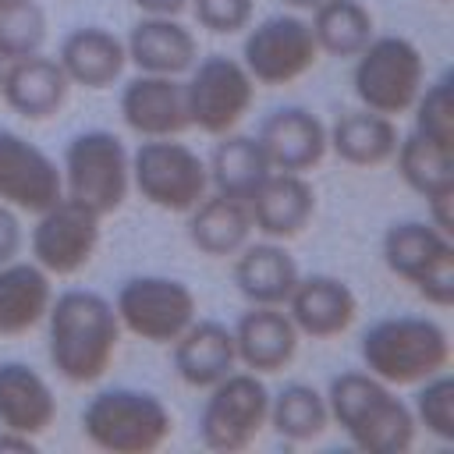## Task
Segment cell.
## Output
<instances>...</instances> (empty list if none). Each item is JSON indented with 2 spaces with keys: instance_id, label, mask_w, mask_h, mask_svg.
<instances>
[{
  "instance_id": "e0dca14e",
  "label": "cell",
  "mask_w": 454,
  "mask_h": 454,
  "mask_svg": "<svg viewBox=\"0 0 454 454\" xmlns=\"http://www.w3.org/2000/svg\"><path fill=\"white\" fill-rule=\"evenodd\" d=\"M259 145L273 170L309 174L330 153L326 124L305 106H280L259 124Z\"/></svg>"
},
{
  "instance_id": "4316f807",
  "label": "cell",
  "mask_w": 454,
  "mask_h": 454,
  "mask_svg": "<svg viewBox=\"0 0 454 454\" xmlns=\"http://www.w3.org/2000/svg\"><path fill=\"white\" fill-rule=\"evenodd\" d=\"M397 124L394 117H383L376 110H351L340 114L333 121V128H326V145L330 153L348 163V167H383L394 160L397 149Z\"/></svg>"
},
{
  "instance_id": "e575fe53",
  "label": "cell",
  "mask_w": 454,
  "mask_h": 454,
  "mask_svg": "<svg viewBox=\"0 0 454 454\" xmlns=\"http://www.w3.org/2000/svg\"><path fill=\"white\" fill-rule=\"evenodd\" d=\"M411 415H415V426H422L436 440L443 443L454 440V376L447 369L419 383Z\"/></svg>"
},
{
  "instance_id": "d590c367",
  "label": "cell",
  "mask_w": 454,
  "mask_h": 454,
  "mask_svg": "<svg viewBox=\"0 0 454 454\" xmlns=\"http://www.w3.org/2000/svg\"><path fill=\"white\" fill-rule=\"evenodd\" d=\"M199 28L213 35H238L252 25L255 0H188Z\"/></svg>"
},
{
  "instance_id": "2e32d148",
  "label": "cell",
  "mask_w": 454,
  "mask_h": 454,
  "mask_svg": "<svg viewBox=\"0 0 454 454\" xmlns=\"http://www.w3.org/2000/svg\"><path fill=\"white\" fill-rule=\"evenodd\" d=\"M284 309H287V316H291V323L298 326L301 337L333 340L355 323L358 298L340 277L309 273V277H298V284H294L291 298L284 301Z\"/></svg>"
},
{
  "instance_id": "7c38bea8",
  "label": "cell",
  "mask_w": 454,
  "mask_h": 454,
  "mask_svg": "<svg viewBox=\"0 0 454 454\" xmlns=\"http://www.w3.org/2000/svg\"><path fill=\"white\" fill-rule=\"evenodd\" d=\"M319 43L301 14H273L248 28L241 64L255 85H291L319 60Z\"/></svg>"
},
{
  "instance_id": "cb8c5ba5",
  "label": "cell",
  "mask_w": 454,
  "mask_h": 454,
  "mask_svg": "<svg viewBox=\"0 0 454 454\" xmlns=\"http://www.w3.org/2000/svg\"><path fill=\"white\" fill-rule=\"evenodd\" d=\"M234 365H238L234 333L216 319L195 316L184 326V333L174 340V369L195 390H209L227 372H234Z\"/></svg>"
},
{
  "instance_id": "f546056e",
  "label": "cell",
  "mask_w": 454,
  "mask_h": 454,
  "mask_svg": "<svg viewBox=\"0 0 454 454\" xmlns=\"http://www.w3.org/2000/svg\"><path fill=\"white\" fill-rule=\"evenodd\" d=\"M394 160H397L401 181L426 202L440 195H454V153L450 149H440L419 131H408L397 138Z\"/></svg>"
},
{
  "instance_id": "f35d334b",
  "label": "cell",
  "mask_w": 454,
  "mask_h": 454,
  "mask_svg": "<svg viewBox=\"0 0 454 454\" xmlns=\"http://www.w3.org/2000/svg\"><path fill=\"white\" fill-rule=\"evenodd\" d=\"M4 450H25V454H32L35 450V440L32 436H21V433H11V429H0V454Z\"/></svg>"
},
{
  "instance_id": "484cf974",
  "label": "cell",
  "mask_w": 454,
  "mask_h": 454,
  "mask_svg": "<svg viewBox=\"0 0 454 454\" xmlns=\"http://www.w3.org/2000/svg\"><path fill=\"white\" fill-rule=\"evenodd\" d=\"M53 301L50 273L35 262H0V337H21L46 319Z\"/></svg>"
},
{
  "instance_id": "277c9868",
  "label": "cell",
  "mask_w": 454,
  "mask_h": 454,
  "mask_svg": "<svg viewBox=\"0 0 454 454\" xmlns=\"http://www.w3.org/2000/svg\"><path fill=\"white\" fill-rule=\"evenodd\" d=\"M82 433L106 454H153L170 440L174 415L153 390L114 387L89 397L82 408Z\"/></svg>"
},
{
  "instance_id": "3957f363",
  "label": "cell",
  "mask_w": 454,
  "mask_h": 454,
  "mask_svg": "<svg viewBox=\"0 0 454 454\" xmlns=\"http://www.w3.org/2000/svg\"><path fill=\"white\" fill-rule=\"evenodd\" d=\"M365 372L390 387H419L450 369V333L433 316H387L362 333Z\"/></svg>"
},
{
  "instance_id": "8d00e7d4",
  "label": "cell",
  "mask_w": 454,
  "mask_h": 454,
  "mask_svg": "<svg viewBox=\"0 0 454 454\" xmlns=\"http://www.w3.org/2000/svg\"><path fill=\"white\" fill-rule=\"evenodd\" d=\"M21 252V220L18 209H11L7 202H0V262L18 259Z\"/></svg>"
},
{
  "instance_id": "ab89813d",
  "label": "cell",
  "mask_w": 454,
  "mask_h": 454,
  "mask_svg": "<svg viewBox=\"0 0 454 454\" xmlns=\"http://www.w3.org/2000/svg\"><path fill=\"white\" fill-rule=\"evenodd\" d=\"M284 7H291V11H312V7H319L323 0H280Z\"/></svg>"
},
{
  "instance_id": "9a60e30c",
  "label": "cell",
  "mask_w": 454,
  "mask_h": 454,
  "mask_svg": "<svg viewBox=\"0 0 454 454\" xmlns=\"http://www.w3.org/2000/svg\"><path fill=\"white\" fill-rule=\"evenodd\" d=\"M121 121L138 138H177L192 128L184 82L177 74H145L138 71L121 92Z\"/></svg>"
},
{
  "instance_id": "6da1fadb",
  "label": "cell",
  "mask_w": 454,
  "mask_h": 454,
  "mask_svg": "<svg viewBox=\"0 0 454 454\" xmlns=\"http://www.w3.org/2000/svg\"><path fill=\"white\" fill-rule=\"evenodd\" d=\"M46 355L57 376L67 383H96L117 358L121 319L114 301L96 291L71 287L46 309Z\"/></svg>"
},
{
  "instance_id": "4fadbf2b",
  "label": "cell",
  "mask_w": 454,
  "mask_h": 454,
  "mask_svg": "<svg viewBox=\"0 0 454 454\" xmlns=\"http://www.w3.org/2000/svg\"><path fill=\"white\" fill-rule=\"evenodd\" d=\"M99 223L103 216L92 213L85 202L60 195L53 206L35 213L32 227V262L43 266L50 277H74L82 273L96 248H99Z\"/></svg>"
},
{
  "instance_id": "7a4b0ae2",
  "label": "cell",
  "mask_w": 454,
  "mask_h": 454,
  "mask_svg": "<svg viewBox=\"0 0 454 454\" xmlns=\"http://www.w3.org/2000/svg\"><path fill=\"white\" fill-rule=\"evenodd\" d=\"M330 422L365 454H404L415 447V415L394 394L390 383L376 380L365 369L337 372L326 387Z\"/></svg>"
},
{
  "instance_id": "7402d4cb",
  "label": "cell",
  "mask_w": 454,
  "mask_h": 454,
  "mask_svg": "<svg viewBox=\"0 0 454 454\" xmlns=\"http://www.w3.org/2000/svg\"><path fill=\"white\" fill-rule=\"evenodd\" d=\"M128 60L145 74H184L199 60V43L188 25L170 14H145L124 39Z\"/></svg>"
},
{
  "instance_id": "4dcf8cb0",
  "label": "cell",
  "mask_w": 454,
  "mask_h": 454,
  "mask_svg": "<svg viewBox=\"0 0 454 454\" xmlns=\"http://www.w3.org/2000/svg\"><path fill=\"white\" fill-rule=\"evenodd\" d=\"M309 25L319 43V53L330 57H358L376 35V21L362 0H323L319 7H312Z\"/></svg>"
},
{
  "instance_id": "d4e9b609",
  "label": "cell",
  "mask_w": 454,
  "mask_h": 454,
  "mask_svg": "<svg viewBox=\"0 0 454 454\" xmlns=\"http://www.w3.org/2000/svg\"><path fill=\"white\" fill-rule=\"evenodd\" d=\"M234 262V284L245 294L248 305H284L301 277L294 255L284 248V241H255L241 245Z\"/></svg>"
},
{
  "instance_id": "30bf717a",
  "label": "cell",
  "mask_w": 454,
  "mask_h": 454,
  "mask_svg": "<svg viewBox=\"0 0 454 454\" xmlns=\"http://www.w3.org/2000/svg\"><path fill=\"white\" fill-rule=\"evenodd\" d=\"M114 312L121 319V330L135 333L145 344H174L184 326L199 316L195 291L163 273H142L128 277L117 291Z\"/></svg>"
},
{
  "instance_id": "60d3db41",
  "label": "cell",
  "mask_w": 454,
  "mask_h": 454,
  "mask_svg": "<svg viewBox=\"0 0 454 454\" xmlns=\"http://www.w3.org/2000/svg\"><path fill=\"white\" fill-rule=\"evenodd\" d=\"M0 78H4V60H0Z\"/></svg>"
},
{
  "instance_id": "ba28073f",
  "label": "cell",
  "mask_w": 454,
  "mask_h": 454,
  "mask_svg": "<svg viewBox=\"0 0 454 454\" xmlns=\"http://www.w3.org/2000/svg\"><path fill=\"white\" fill-rule=\"evenodd\" d=\"M131 188L156 209L188 213L209 195L206 160L177 138H145L131 153Z\"/></svg>"
},
{
  "instance_id": "1f68e13d",
  "label": "cell",
  "mask_w": 454,
  "mask_h": 454,
  "mask_svg": "<svg viewBox=\"0 0 454 454\" xmlns=\"http://www.w3.org/2000/svg\"><path fill=\"white\" fill-rule=\"evenodd\" d=\"M270 426L291 443L319 440L330 426L326 394H319L312 383H287L277 397H270Z\"/></svg>"
},
{
  "instance_id": "d6a6232c",
  "label": "cell",
  "mask_w": 454,
  "mask_h": 454,
  "mask_svg": "<svg viewBox=\"0 0 454 454\" xmlns=\"http://www.w3.org/2000/svg\"><path fill=\"white\" fill-rule=\"evenodd\" d=\"M46 11L39 0H0V60L39 53L46 43Z\"/></svg>"
},
{
  "instance_id": "ffe728a7",
  "label": "cell",
  "mask_w": 454,
  "mask_h": 454,
  "mask_svg": "<svg viewBox=\"0 0 454 454\" xmlns=\"http://www.w3.org/2000/svg\"><path fill=\"white\" fill-rule=\"evenodd\" d=\"M234 351L238 362L248 372H280L291 365V358L298 355V326L291 323L284 305H252L248 312H241V319L234 323Z\"/></svg>"
},
{
  "instance_id": "44dd1931",
  "label": "cell",
  "mask_w": 454,
  "mask_h": 454,
  "mask_svg": "<svg viewBox=\"0 0 454 454\" xmlns=\"http://www.w3.org/2000/svg\"><path fill=\"white\" fill-rule=\"evenodd\" d=\"M57 422V394L28 362H0V429L39 440Z\"/></svg>"
},
{
  "instance_id": "d6986e66",
  "label": "cell",
  "mask_w": 454,
  "mask_h": 454,
  "mask_svg": "<svg viewBox=\"0 0 454 454\" xmlns=\"http://www.w3.org/2000/svg\"><path fill=\"white\" fill-rule=\"evenodd\" d=\"M248 213L252 231H259L270 241H291L316 216V188L305 181V174L270 170V177L248 199Z\"/></svg>"
},
{
  "instance_id": "b9f144b4",
  "label": "cell",
  "mask_w": 454,
  "mask_h": 454,
  "mask_svg": "<svg viewBox=\"0 0 454 454\" xmlns=\"http://www.w3.org/2000/svg\"><path fill=\"white\" fill-rule=\"evenodd\" d=\"M436 4H450V0H436Z\"/></svg>"
},
{
  "instance_id": "ac0fdd59",
  "label": "cell",
  "mask_w": 454,
  "mask_h": 454,
  "mask_svg": "<svg viewBox=\"0 0 454 454\" xmlns=\"http://www.w3.org/2000/svg\"><path fill=\"white\" fill-rule=\"evenodd\" d=\"M71 82L60 67L57 57L28 53L18 60L4 64V78H0V99L25 121H46L53 117L64 103H67Z\"/></svg>"
},
{
  "instance_id": "74e56055",
  "label": "cell",
  "mask_w": 454,
  "mask_h": 454,
  "mask_svg": "<svg viewBox=\"0 0 454 454\" xmlns=\"http://www.w3.org/2000/svg\"><path fill=\"white\" fill-rule=\"evenodd\" d=\"M142 14H170V18H177L184 7H188V0H131Z\"/></svg>"
},
{
  "instance_id": "83f0119b",
  "label": "cell",
  "mask_w": 454,
  "mask_h": 454,
  "mask_svg": "<svg viewBox=\"0 0 454 454\" xmlns=\"http://www.w3.org/2000/svg\"><path fill=\"white\" fill-rule=\"evenodd\" d=\"M252 238V213L245 199L234 195H206L195 209H188V241L213 259L234 255Z\"/></svg>"
},
{
  "instance_id": "8992f818",
  "label": "cell",
  "mask_w": 454,
  "mask_h": 454,
  "mask_svg": "<svg viewBox=\"0 0 454 454\" xmlns=\"http://www.w3.org/2000/svg\"><path fill=\"white\" fill-rule=\"evenodd\" d=\"M60 177L64 195L85 202L99 216H110L131 192V153L114 131H78L64 149Z\"/></svg>"
},
{
  "instance_id": "5bb4252c",
  "label": "cell",
  "mask_w": 454,
  "mask_h": 454,
  "mask_svg": "<svg viewBox=\"0 0 454 454\" xmlns=\"http://www.w3.org/2000/svg\"><path fill=\"white\" fill-rule=\"evenodd\" d=\"M64 195V177L53 156H46L25 135L0 128V202L21 213H43Z\"/></svg>"
},
{
  "instance_id": "f1b7e54d",
  "label": "cell",
  "mask_w": 454,
  "mask_h": 454,
  "mask_svg": "<svg viewBox=\"0 0 454 454\" xmlns=\"http://www.w3.org/2000/svg\"><path fill=\"white\" fill-rule=\"evenodd\" d=\"M220 142L213 145L209 160H206V170H209V188L220 192V195H234V199H252L255 188L270 177V160L259 145L255 135H238V131H227V135H216Z\"/></svg>"
},
{
  "instance_id": "52a82bcc",
  "label": "cell",
  "mask_w": 454,
  "mask_h": 454,
  "mask_svg": "<svg viewBox=\"0 0 454 454\" xmlns=\"http://www.w3.org/2000/svg\"><path fill=\"white\" fill-rule=\"evenodd\" d=\"M383 262L429 305H454V234L440 231L433 220L390 223L383 234Z\"/></svg>"
},
{
  "instance_id": "8fae6325",
  "label": "cell",
  "mask_w": 454,
  "mask_h": 454,
  "mask_svg": "<svg viewBox=\"0 0 454 454\" xmlns=\"http://www.w3.org/2000/svg\"><path fill=\"white\" fill-rule=\"evenodd\" d=\"M184 103L192 128L216 138L234 131L248 117L255 103V82L241 60L209 53L192 64V74L184 82Z\"/></svg>"
},
{
  "instance_id": "9c48e42d",
  "label": "cell",
  "mask_w": 454,
  "mask_h": 454,
  "mask_svg": "<svg viewBox=\"0 0 454 454\" xmlns=\"http://www.w3.org/2000/svg\"><path fill=\"white\" fill-rule=\"evenodd\" d=\"M270 426V390L259 372H227L209 387L199 415V440L216 454L248 450Z\"/></svg>"
},
{
  "instance_id": "836d02e7",
  "label": "cell",
  "mask_w": 454,
  "mask_h": 454,
  "mask_svg": "<svg viewBox=\"0 0 454 454\" xmlns=\"http://www.w3.org/2000/svg\"><path fill=\"white\" fill-rule=\"evenodd\" d=\"M408 114L415 117L411 131H419L422 138H429L440 149L454 153V74L450 71H443L440 78L426 82Z\"/></svg>"
},
{
  "instance_id": "603a6c76",
  "label": "cell",
  "mask_w": 454,
  "mask_h": 454,
  "mask_svg": "<svg viewBox=\"0 0 454 454\" xmlns=\"http://www.w3.org/2000/svg\"><path fill=\"white\" fill-rule=\"evenodd\" d=\"M57 60H60V67H64L71 85L110 89L121 78L124 64H128V50H124V39L114 35L110 28L82 25V28H74V32H67L60 39Z\"/></svg>"
},
{
  "instance_id": "5b68a950",
  "label": "cell",
  "mask_w": 454,
  "mask_h": 454,
  "mask_svg": "<svg viewBox=\"0 0 454 454\" xmlns=\"http://www.w3.org/2000/svg\"><path fill=\"white\" fill-rule=\"evenodd\" d=\"M351 85L365 110L401 117L411 110L426 85L422 50L408 35H372L365 50L355 57Z\"/></svg>"
}]
</instances>
